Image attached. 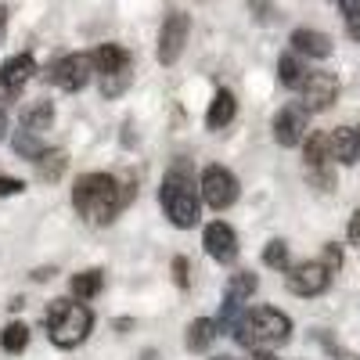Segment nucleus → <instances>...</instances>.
<instances>
[{
    "mask_svg": "<svg viewBox=\"0 0 360 360\" xmlns=\"http://www.w3.org/2000/svg\"><path fill=\"white\" fill-rule=\"evenodd\" d=\"M33 72H37L33 54H15V58H8V62L0 65V90H4L8 98H18L22 86L33 79Z\"/></svg>",
    "mask_w": 360,
    "mask_h": 360,
    "instance_id": "12",
    "label": "nucleus"
},
{
    "mask_svg": "<svg viewBox=\"0 0 360 360\" xmlns=\"http://www.w3.org/2000/svg\"><path fill=\"white\" fill-rule=\"evenodd\" d=\"M321 263H324L328 270H332V274H339V270H342V249H339L335 242H328V245H324V256H321Z\"/></svg>",
    "mask_w": 360,
    "mask_h": 360,
    "instance_id": "29",
    "label": "nucleus"
},
{
    "mask_svg": "<svg viewBox=\"0 0 360 360\" xmlns=\"http://www.w3.org/2000/svg\"><path fill=\"white\" fill-rule=\"evenodd\" d=\"M249 360H278L270 349H249Z\"/></svg>",
    "mask_w": 360,
    "mask_h": 360,
    "instance_id": "35",
    "label": "nucleus"
},
{
    "mask_svg": "<svg viewBox=\"0 0 360 360\" xmlns=\"http://www.w3.org/2000/svg\"><path fill=\"white\" fill-rule=\"evenodd\" d=\"M263 263H266L270 270H288V266H292V263H288V245L281 242V238L266 242V249H263Z\"/></svg>",
    "mask_w": 360,
    "mask_h": 360,
    "instance_id": "26",
    "label": "nucleus"
},
{
    "mask_svg": "<svg viewBox=\"0 0 360 360\" xmlns=\"http://www.w3.org/2000/svg\"><path fill=\"white\" fill-rule=\"evenodd\" d=\"M346 33H349V40L360 44V15H349V18H346Z\"/></svg>",
    "mask_w": 360,
    "mask_h": 360,
    "instance_id": "33",
    "label": "nucleus"
},
{
    "mask_svg": "<svg viewBox=\"0 0 360 360\" xmlns=\"http://www.w3.org/2000/svg\"><path fill=\"white\" fill-rule=\"evenodd\" d=\"M94 72H101V76H112V72H127L130 69V51L127 47H119V44H101L94 54Z\"/></svg>",
    "mask_w": 360,
    "mask_h": 360,
    "instance_id": "15",
    "label": "nucleus"
},
{
    "mask_svg": "<svg viewBox=\"0 0 360 360\" xmlns=\"http://www.w3.org/2000/svg\"><path fill=\"white\" fill-rule=\"evenodd\" d=\"M130 83V69L127 72H112V76H101V94L105 98H115V94H123Z\"/></svg>",
    "mask_w": 360,
    "mask_h": 360,
    "instance_id": "28",
    "label": "nucleus"
},
{
    "mask_svg": "<svg viewBox=\"0 0 360 360\" xmlns=\"http://www.w3.org/2000/svg\"><path fill=\"white\" fill-rule=\"evenodd\" d=\"M11 144H15V155H22V159H29V162H37L47 148H44V141H40V134H33V130H18L15 137H11Z\"/></svg>",
    "mask_w": 360,
    "mask_h": 360,
    "instance_id": "24",
    "label": "nucleus"
},
{
    "mask_svg": "<svg viewBox=\"0 0 360 360\" xmlns=\"http://www.w3.org/2000/svg\"><path fill=\"white\" fill-rule=\"evenodd\" d=\"M173 281H176V288H188V285H191V278H188V259H184V256L173 259Z\"/></svg>",
    "mask_w": 360,
    "mask_h": 360,
    "instance_id": "30",
    "label": "nucleus"
},
{
    "mask_svg": "<svg viewBox=\"0 0 360 360\" xmlns=\"http://www.w3.org/2000/svg\"><path fill=\"white\" fill-rule=\"evenodd\" d=\"M307 180L317 188V191H332L335 188V173H332V162L328 166H310L307 169Z\"/></svg>",
    "mask_w": 360,
    "mask_h": 360,
    "instance_id": "27",
    "label": "nucleus"
},
{
    "mask_svg": "<svg viewBox=\"0 0 360 360\" xmlns=\"http://www.w3.org/2000/svg\"><path fill=\"white\" fill-rule=\"evenodd\" d=\"M307 108L303 105H285L278 115H274V141L281 148H295L307 141Z\"/></svg>",
    "mask_w": 360,
    "mask_h": 360,
    "instance_id": "10",
    "label": "nucleus"
},
{
    "mask_svg": "<svg viewBox=\"0 0 360 360\" xmlns=\"http://www.w3.org/2000/svg\"><path fill=\"white\" fill-rule=\"evenodd\" d=\"M346 234H349V242L360 249V209H356V213L349 217V227H346Z\"/></svg>",
    "mask_w": 360,
    "mask_h": 360,
    "instance_id": "32",
    "label": "nucleus"
},
{
    "mask_svg": "<svg viewBox=\"0 0 360 360\" xmlns=\"http://www.w3.org/2000/svg\"><path fill=\"white\" fill-rule=\"evenodd\" d=\"M299 98H303L307 112H328L339 98V76L335 72H310L307 83L299 86Z\"/></svg>",
    "mask_w": 360,
    "mask_h": 360,
    "instance_id": "9",
    "label": "nucleus"
},
{
    "mask_svg": "<svg viewBox=\"0 0 360 360\" xmlns=\"http://www.w3.org/2000/svg\"><path fill=\"white\" fill-rule=\"evenodd\" d=\"M90 72H94V58L90 54H69V58H58L54 65H47L44 79L69 90V94H76V90H83L90 83Z\"/></svg>",
    "mask_w": 360,
    "mask_h": 360,
    "instance_id": "7",
    "label": "nucleus"
},
{
    "mask_svg": "<svg viewBox=\"0 0 360 360\" xmlns=\"http://www.w3.org/2000/svg\"><path fill=\"white\" fill-rule=\"evenodd\" d=\"M288 44L299 58H328L332 54V37L321 33V29H307V25L295 29V33L288 37Z\"/></svg>",
    "mask_w": 360,
    "mask_h": 360,
    "instance_id": "14",
    "label": "nucleus"
},
{
    "mask_svg": "<svg viewBox=\"0 0 360 360\" xmlns=\"http://www.w3.org/2000/svg\"><path fill=\"white\" fill-rule=\"evenodd\" d=\"M332 360H360V356L349 353V349H335V346H332Z\"/></svg>",
    "mask_w": 360,
    "mask_h": 360,
    "instance_id": "37",
    "label": "nucleus"
},
{
    "mask_svg": "<svg viewBox=\"0 0 360 360\" xmlns=\"http://www.w3.org/2000/svg\"><path fill=\"white\" fill-rule=\"evenodd\" d=\"M202 245H205V252L213 256L217 263H234V259H238V234H234V227L224 224V220L205 224Z\"/></svg>",
    "mask_w": 360,
    "mask_h": 360,
    "instance_id": "11",
    "label": "nucleus"
},
{
    "mask_svg": "<svg viewBox=\"0 0 360 360\" xmlns=\"http://www.w3.org/2000/svg\"><path fill=\"white\" fill-rule=\"evenodd\" d=\"M4 33H8V8L0 4V44H4Z\"/></svg>",
    "mask_w": 360,
    "mask_h": 360,
    "instance_id": "38",
    "label": "nucleus"
},
{
    "mask_svg": "<svg viewBox=\"0 0 360 360\" xmlns=\"http://www.w3.org/2000/svg\"><path fill=\"white\" fill-rule=\"evenodd\" d=\"M101 288H105V270H98V266H90V270H83V274L72 278V295L79 299V303L94 299Z\"/></svg>",
    "mask_w": 360,
    "mask_h": 360,
    "instance_id": "20",
    "label": "nucleus"
},
{
    "mask_svg": "<svg viewBox=\"0 0 360 360\" xmlns=\"http://www.w3.org/2000/svg\"><path fill=\"white\" fill-rule=\"evenodd\" d=\"M134 195H137L134 180L119 184L112 173H83L72 188V205L86 224L105 227L119 217V209H127L134 202Z\"/></svg>",
    "mask_w": 360,
    "mask_h": 360,
    "instance_id": "1",
    "label": "nucleus"
},
{
    "mask_svg": "<svg viewBox=\"0 0 360 360\" xmlns=\"http://www.w3.org/2000/svg\"><path fill=\"white\" fill-rule=\"evenodd\" d=\"M18 191H25L22 180H15V176H0V198H4V195H18Z\"/></svg>",
    "mask_w": 360,
    "mask_h": 360,
    "instance_id": "31",
    "label": "nucleus"
},
{
    "mask_svg": "<svg viewBox=\"0 0 360 360\" xmlns=\"http://www.w3.org/2000/svg\"><path fill=\"white\" fill-rule=\"evenodd\" d=\"M339 8H342L346 18H349V15H360V0H339Z\"/></svg>",
    "mask_w": 360,
    "mask_h": 360,
    "instance_id": "34",
    "label": "nucleus"
},
{
    "mask_svg": "<svg viewBox=\"0 0 360 360\" xmlns=\"http://www.w3.org/2000/svg\"><path fill=\"white\" fill-rule=\"evenodd\" d=\"M231 328H234V339L245 349H274L292 339V317L274 307H256V310L238 314Z\"/></svg>",
    "mask_w": 360,
    "mask_h": 360,
    "instance_id": "2",
    "label": "nucleus"
},
{
    "mask_svg": "<svg viewBox=\"0 0 360 360\" xmlns=\"http://www.w3.org/2000/svg\"><path fill=\"white\" fill-rule=\"evenodd\" d=\"M47 278H54V266H40V270H33V281H47Z\"/></svg>",
    "mask_w": 360,
    "mask_h": 360,
    "instance_id": "36",
    "label": "nucleus"
},
{
    "mask_svg": "<svg viewBox=\"0 0 360 360\" xmlns=\"http://www.w3.org/2000/svg\"><path fill=\"white\" fill-rule=\"evenodd\" d=\"M213 360H234V356H227V353H224V356H213Z\"/></svg>",
    "mask_w": 360,
    "mask_h": 360,
    "instance_id": "40",
    "label": "nucleus"
},
{
    "mask_svg": "<svg viewBox=\"0 0 360 360\" xmlns=\"http://www.w3.org/2000/svg\"><path fill=\"white\" fill-rule=\"evenodd\" d=\"M188 33H191V18L184 11H169L162 18V29H159V62L162 65L180 62V54L188 47Z\"/></svg>",
    "mask_w": 360,
    "mask_h": 360,
    "instance_id": "8",
    "label": "nucleus"
},
{
    "mask_svg": "<svg viewBox=\"0 0 360 360\" xmlns=\"http://www.w3.org/2000/svg\"><path fill=\"white\" fill-rule=\"evenodd\" d=\"M0 346H4L8 353H22L29 346V328L22 321H11L4 332H0Z\"/></svg>",
    "mask_w": 360,
    "mask_h": 360,
    "instance_id": "25",
    "label": "nucleus"
},
{
    "mask_svg": "<svg viewBox=\"0 0 360 360\" xmlns=\"http://www.w3.org/2000/svg\"><path fill=\"white\" fill-rule=\"evenodd\" d=\"M65 166H69V155L62 152V148H54V152H44L37 159V176L40 180H58L65 173Z\"/></svg>",
    "mask_w": 360,
    "mask_h": 360,
    "instance_id": "23",
    "label": "nucleus"
},
{
    "mask_svg": "<svg viewBox=\"0 0 360 360\" xmlns=\"http://www.w3.org/2000/svg\"><path fill=\"white\" fill-rule=\"evenodd\" d=\"M256 288H259V278L252 274V270H238V274H231V281H227V299L245 303V299H252Z\"/></svg>",
    "mask_w": 360,
    "mask_h": 360,
    "instance_id": "21",
    "label": "nucleus"
},
{
    "mask_svg": "<svg viewBox=\"0 0 360 360\" xmlns=\"http://www.w3.org/2000/svg\"><path fill=\"white\" fill-rule=\"evenodd\" d=\"M198 195L209 209H217V213H224V209H231L238 202V195H242V188H238V176L224 166H205L202 169V180H198Z\"/></svg>",
    "mask_w": 360,
    "mask_h": 360,
    "instance_id": "5",
    "label": "nucleus"
},
{
    "mask_svg": "<svg viewBox=\"0 0 360 360\" xmlns=\"http://www.w3.org/2000/svg\"><path fill=\"white\" fill-rule=\"evenodd\" d=\"M307 76H310V69L303 65V58H299L295 51H292V54H281V62H278V79H281V86L299 90V86L307 83Z\"/></svg>",
    "mask_w": 360,
    "mask_h": 360,
    "instance_id": "19",
    "label": "nucleus"
},
{
    "mask_svg": "<svg viewBox=\"0 0 360 360\" xmlns=\"http://www.w3.org/2000/svg\"><path fill=\"white\" fill-rule=\"evenodd\" d=\"M51 123H54V105L51 101H29L25 108H22V130H33V134H44V130H51Z\"/></svg>",
    "mask_w": 360,
    "mask_h": 360,
    "instance_id": "18",
    "label": "nucleus"
},
{
    "mask_svg": "<svg viewBox=\"0 0 360 360\" xmlns=\"http://www.w3.org/2000/svg\"><path fill=\"white\" fill-rule=\"evenodd\" d=\"M4 130H8V115H4V101H0V137H4Z\"/></svg>",
    "mask_w": 360,
    "mask_h": 360,
    "instance_id": "39",
    "label": "nucleus"
},
{
    "mask_svg": "<svg viewBox=\"0 0 360 360\" xmlns=\"http://www.w3.org/2000/svg\"><path fill=\"white\" fill-rule=\"evenodd\" d=\"M217 335H220V321L198 317V321L188 324V349H191V353H205L209 346L217 342Z\"/></svg>",
    "mask_w": 360,
    "mask_h": 360,
    "instance_id": "17",
    "label": "nucleus"
},
{
    "mask_svg": "<svg viewBox=\"0 0 360 360\" xmlns=\"http://www.w3.org/2000/svg\"><path fill=\"white\" fill-rule=\"evenodd\" d=\"M328 152H332V159L342 162V166H356L360 162V130L335 127L328 134Z\"/></svg>",
    "mask_w": 360,
    "mask_h": 360,
    "instance_id": "13",
    "label": "nucleus"
},
{
    "mask_svg": "<svg viewBox=\"0 0 360 360\" xmlns=\"http://www.w3.org/2000/svg\"><path fill=\"white\" fill-rule=\"evenodd\" d=\"M159 202H162V209H166L169 224L180 227V231H188V227H195V224L202 220V195H198L195 176H191V169H188L184 162H176V166L166 173L162 188H159Z\"/></svg>",
    "mask_w": 360,
    "mask_h": 360,
    "instance_id": "3",
    "label": "nucleus"
},
{
    "mask_svg": "<svg viewBox=\"0 0 360 360\" xmlns=\"http://www.w3.org/2000/svg\"><path fill=\"white\" fill-rule=\"evenodd\" d=\"M234 115H238L234 94H231V90H217L213 101H209V112H205V127H209V130H224Z\"/></svg>",
    "mask_w": 360,
    "mask_h": 360,
    "instance_id": "16",
    "label": "nucleus"
},
{
    "mask_svg": "<svg viewBox=\"0 0 360 360\" xmlns=\"http://www.w3.org/2000/svg\"><path fill=\"white\" fill-rule=\"evenodd\" d=\"M44 324H47V339L58 349H76L79 342H86L90 328H94V314L83 303H72V299H54L44 314Z\"/></svg>",
    "mask_w": 360,
    "mask_h": 360,
    "instance_id": "4",
    "label": "nucleus"
},
{
    "mask_svg": "<svg viewBox=\"0 0 360 360\" xmlns=\"http://www.w3.org/2000/svg\"><path fill=\"white\" fill-rule=\"evenodd\" d=\"M328 285H332V270L321 259H307V263H295L285 270V288L299 299H314V295L328 292Z\"/></svg>",
    "mask_w": 360,
    "mask_h": 360,
    "instance_id": "6",
    "label": "nucleus"
},
{
    "mask_svg": "<svg viewBox=\"0 0 360 360\" xmlns=\"http://www.w3.org/2000/svg\"><path fill=\"white\" fill-rule=\"evenodd\" d=\"M356 130H360V127H356Z\"/></svg>",
    "mask_w": 360,
    "mask_h": 360,
    "instance_id": "41",
    "label": "nucleus"
},
{
    "mask_svg": "<svg viewBox=\"0 0 360 360\" xmlns=\"http://www.w3.org/2000/svg\"><path fill=\"white\" fill-rule=\"evenodd\" d=\"M303 159H307V169L332 162V152H328V134H307V141H303Z\"/></svg>",
    "mask_w": 360,
    "mask_h": 360,
    "instance_id": "22",
    "label": "nucleus"
}]
</instances>
